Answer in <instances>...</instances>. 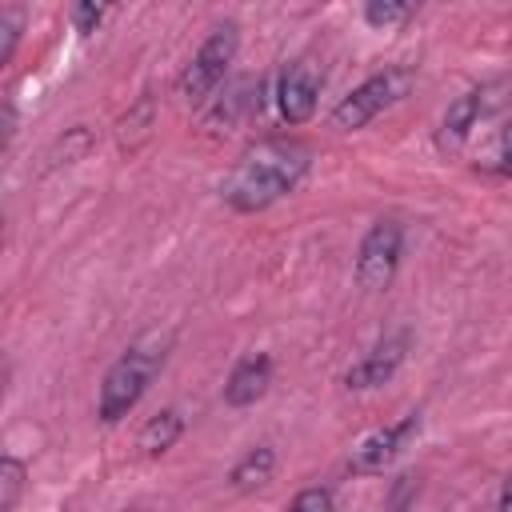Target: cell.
Instances as JSON below:
<instances>
[{"instance_id":"cell-10","label":"cell","mask_w":512,"mask_h":512,"mask_svg":"<svg viewBox=\"0 0 512 512\" xmlns=\"http://www.w3.org/2000/svg\"><path fill=\"white\" fill-rule=\"evenodd\" d=\"M264 108V80L260 76H240V80H232L228 88H224V96L208 108V124L212 128H232V124H240V120H248V116H256Z\"/></svg>"},{"instance_id":"cell-9","label":"cell","mask_w":512,"mask_h":512,"mask_svg":"<svg viewBox=\"0 0 512 512\" xmlns=\"http://www.w3.org/2000/svg\"><path fill=\"white\" fill-rule=\"evenodd\" d=\"M480 116H484V88H472V92L456 96V100L448 104V112L440 116V128H436V148H440L444 156L460 152V148L468 144L472 128L480 124Z\"/></svg>"},{"instance_id":"cell-15","label":"cell","mask_w":512,"mask_h":512,"mask_svg":"<svg viewBox=\"0 0 512 512\" xmlns=\"http://www.w3.org/2000/svg\"><path fill=\"white\" fill-rule=\"evenodd\" d=\"M152 120H156V100L144 92V96L136 100V108H128V116L120 120V148L136 152V148L148 140V132H152Z\"/></svg>"},{"instance_id":"cell-14","label":"cell","mask_w":512,"mask_h":512,"mask_svg":"<svg viewBox=\"0 0 512 512\" xmlns=\"http://www.w3.org/2000/svg\"><path fill=\"white\" fill-rule=\"evenodd\" d=\"M476 172L488 176H512V120H504L500 128L488 132V140L476 148Z\"/></svg>"},{"instance_id":"cell-20","label":"cell","mask_w":512,"mask_h":512,"mask_svg":"<svg viewBox=\"0 0 512 512\" xmlns=\"http://www.w3.org/2000/svg\"><path fill=\"white\" fill-rule=\"evenodd\" d=\"M20 28H24V16H20V8L12 4V8L4 12V48H0V64H12L16 44H20Z\"/></svg>"},{"instance_id":"cell-24","label":"cell","mask_w":512,"mask_h":512,"mask_svg":"<svg viewBox=\"0 0 512 512\" xmlns=\"http://www.w3.org/2000/svg\"><path fill=\"white\" fill-rule=\"evenodd\" d=\"M504 512H512V472L504 476V488H500V500H496Z\"/></svg>"},{"instance_id":"cell-17","label":"cell","mask_w":512,"mask_h":512,"mask_svg":"<svg viewBox=\"0 0 512 512\" xmlns=\"http://www.w3.org/2000/svg\"><path fill=\"white\" fill-rule=\"evenodd\" d=\"M24 480H28V468H24V460H16V456H4V460H0V512H12V508L20 504Z\"/></svg>"},{"instance_id":"cell-1","label":"cell","mask_w":512,"mask_h":512,"mask_svg":"<svg viewBox=\"0 0 512 512\" xmlns=\"http://www.w3.org/2000/svg\"><path fill=\"white\" fill-rule=\"evenodd\" d=\"M308 164H312V152L300 140H284V136L256 140L224 176L220 196L236 212H264L288 192H296Z\"/></svg>"},{"instance_id":"cell-12","label":"cell","mask_w":512,"mask_h":512,"mask_svg":"<svg viewBox=\"0 0 512 512\" xmlns=\"http://www.w3.org/2000/svg\"><path fill=\"white\" fill-rule=\"evenodd\" d=\"M180 432H184V416L176 412V408H160L156 416H148V424L140 428V452L144 456H164L176 440H180Z\"/></svg>"},{"instance_id":"cell-16","label":"cell","mask_w":512,"mask_h":512,"mask_svg":"<svg viewBox=\"0 0 512 512\" xmlns=\"http://www.w3.org/2000/svg\"><path fill=\"white\" fill-rule=\"evenodd\" d=\"M416 8H420V0H364V24L388 32V28L408 24L416 16Z\"/></svg>"},{"instance_id":"cell-13","label":"cell","mask_w":512,"mask_h":512,"mask_svg":"<svg viewBox=\"0 0 512 512\" xmlns=\"http://www.w3.org/2000/svg\"><path fill=\"white\" fill-rule=\"evenodd\" d=\"M272 468H276V452H272L268 444H260V448L244 452V456L232 464L228 480H232L236 492H252V488H264V484L272 480Z\"/></svg>"},{"instance_id":"cell-7","label":"cell","mask_w":512,"mask_h":512,"mask_svg":"<svg viewBox=\"0 0 512 512\" xmlns=\"http://www.w3.org/2000/svg\"><path fill=\"white\" fill-rule=\"evenodd\" d=\"M404 356H408V332H392V336L376 340V344H372V348L344 372V384H348L352 392L380 388V384H388V380L400 372Z\"/></svg>"},{"instance_id":"cell-19","label":"cell","mask_w":512,"mask_h":512,"mask_svg":"<svg viewBox=\"0 0 512 512\" xmlns=\"http://www.w3.org/2000/svg\"><path fill=\"white\" fill-rule=\"evenodd\" d=\"M88 144H92L88 128H72V132H68V140H56V148L48 152V168H56V164H72V156H76V152H84Z\"/></svg>"},{"instance_id":"cell-3","label":"cell","mask_w":512,"mask_h":512,"mask_svg":"<svg viewBox=\"0 0 512 512\" xmlns=\"http://www.w3.org/2000/svg\"><path fill=\"white\" fill-rule=\"evenodd\" d=\"M236 52H240V28L232 20L228 24H216L208 32V40L196 48V56L188 60V68L180 72V96L188 104H204L216 92V84L228 76Z\"/></svg>"},{"instance_id":"cell-21","label":"cell","mask_w":512,"mask_h":512,"mask_svg":"<svg viewBox=\"0 0 512 512\" xmlns=\"http://www.w3.org/2000/svg\"><path fill=\"white\" fill-rule=\"evenodd\" d=\"M332 504H336V496H332L328 488H304V492H296V500H292L296 512H328Z\"/></svg>"},{"instance_id":"cell-18","label":"cell","mask_w":512,"mask_h":512,"mask_svg":"<svg viewBox=\"0 0 512 512\" xmlns=\"http://www.w3.org/2000/svg\"><path fill=\"white\" fill-rule=\"evenodd\" d=\"M112 4H116V0H72V4H68L72 28H76L80 36H92V32L104 24V16L112 12Z\"/></svg>"},{"instance_id":"cell-11","label":"cell","mask_w":512,"mask_h":512,"mask_svg":"<svg viewBox=\"0 0 512 512\" xmlns=\"http://www.w3.org/2000/svg\"><path fill=\"white\" fill-rule=\"evenodd\" d=\"M268 384H272V360H268L264 352H252V356H244V360L232 368V376L224 380V404L248 408V404H256V400L268 392Z\"/></svg>"},{"instance_id":"cell-22","label":"cell","mask_w":512,"mask_h":512,"mask_svg":"<svg viewBox=\"0 0 512 512\" xmlns=\"http://www.w3.org/2000/svg\"><path fill=\"white\" fill-rule=\"evenodd\" d=\"M412 492H420V476H412V472H404V476L396 480V492L388 496V504H392V508H404Z\"/></svg>"},{"instance_id":"cell-8","label":"cell","mask_w":512,"mask_h":512,"mask_svg":"<svg viewBox=\"0 0 512 512\" xmlns=\"http://www.w3.org/2000/svg\"><path fill=\"white\" fill-rule=\"evenodd\" d=\"M420 432V416L416 412H408L404 420H396V424H388V428H376L372 436H364L356 448H352V460H348V468L352 472H384L404 448H408V440Z\"/></svg>"},{"instance_id":"cell-5","label":"cell","mask_w":512,"mask_h":512,"mask_svg":"<svg viewBox=\"0 0 512 512\" xmlns=\"http://www.w3.org/2000/svg\"><path fill=\"white\" fill-rule=\"evenodd\" d=\"M400 256H404V228H400V220H376L364 232L360 248H356V284L364 292H384L396 280Z\"/></svg>"},{"instance_id":"cell-23","label":"cell","mask_w":512,"mask_h":512,"mask_svg":"<svg viewBox=\"0 0 512 512\" xmlns=\"http://www.w3.org/2000/svg\"><path fill=\"white\" fill-rule=\"evenodd\" d=\"M12 136H16V104L4 100V144H12Z\"/></svg>"},{"instance_id":"cell-2","label":"cell","mask_w":512,"mask_h":512,"mask_svg":"<svg viewBox=\"0 0 512 512\" xmlns=\"http://www.w3.org/2000/svg\"><path fill=\"white\" fill-rule=\"evenodd\" d=\"M164 348H168V340H140L104 372L100 396H96V416L104 424H116L120 416H128L140 404V396L148 392L152 376L164 364Z\"/></svg>"},{"instance_id":"cell-6","label":"cell","mask_w":512,"mask_h":512,"mask_svg":"<svg viewBox=\"0 0 512 512\" xmlns=\"http://www.w3.org/2000/svg\"><path fill=\"white\" fill-rule=\"evenodd\" d=\"M320 84H324V72L312 64V60H292L280 80H276V108H280V120L284 124H308L312 112H316V100H320Z\"/></svg>"},{"instance_id":"cell-4","label":"cell","mask_w":512,"mask_h":512,"mask_svg":"<svg viewBox=\"0 0 512 512\" xmlns=\"http://www.w3.org/2000/svg\"><path fill=\"white\" fill-rule=\"evenodd\" d=\"M412 76L404 68H384L376 76H368L364 84H356L336 108H332V128L336 132H356L364 124H372L384 108H392L404 92H408Z\"/></svg>"}]
</instances>
